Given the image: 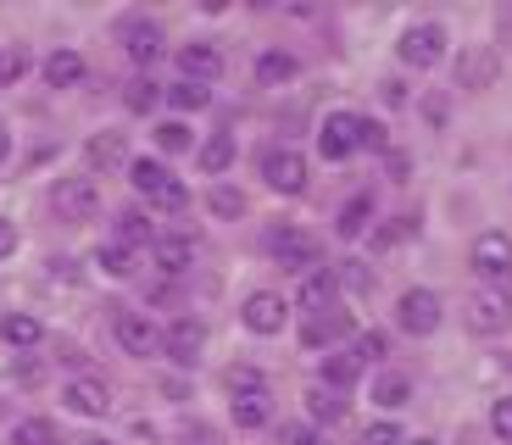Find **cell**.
<instances>
[{"instance_id":"6da1fadb","label":"cell","mask_w":512,"mask_h":445,"mask_svg":"<svg viewBox=\"0 0 512 445\" xmlns=\"http://www.w3.org/2000/svg\"><path fill=\"white\" fill-rule=\"evenodd\" d=\"M128 184L140 195H151V206H162V212H184V206H190V190H184L162 162H151V156H140V162L128 167Z\"/></svg>"},{"instance_id":"7a4b0ae2","label":"cell","mask_w":512,"mask_h":445,"mask_svg":"<svg viewBox=\"0 0 512 445\" xmlns=\"http://www.w3.org/2000/svg\"><path fill=\"white\" fill-rule=\"evenodd\" d=\"M51 206H56L62 223H90V217L101 212V190H95V178H56Z\"/></svg>"},{"instance_id":"3957f363","label":"cell","mask_w":512,"mask_h":445,"mask_svg":"<svg viewBox=\"0 0 512 445\" xmlns=\"http://www.w3.org/2000/svg\"><path fill=\"white\" fill-rule=\"evenodd\" d=\"M268 251H273V262L290 267V273H312V267H318V240L301 234V229H290V223L268 234Z\"/></svg>"},{"instance_id":"277c9868","label":"cell","mask_w":512,"mask_h":445,"mask_svg":"<svg viewBox=\"0 0 512 445\" xmlns=\"http://www.w3.org/2000/svg\"><path fill=\"white\" fill-rule=\"evenodd\" d=\"M396 323L407 334H418V340H423V334H435L440 329V295L435 290H407L396 301Z\"/></svg>"},{"instance_id":"5b68a950","label":"cell","mask_w":512,"mask_h":445,"mask_svg":"<svg viewBox=\"0 0 512 445\" xmlns=\"http://www.w3.org/2000/svg\"><path fill=\"white\" fill-rule=\"evenodd\" d=\"M357 134H362V117L357 112H329L318 128V151L329 156V162H346L351 151H357Z\"/></svg>"},{"instance_id":"8992f818","label":"cell","mask_w":512,"mask_h":445,"mask_svg":"<svg viewBox=\"0 0 512 445\" xmlns=\"http://www.w3.org/2000/svg\"><path fill=\"white\" fill-rule=\"evenodd\" d=\"M446 56V28L440 23H418L401 34V62L407 67H435Z\"/></svg>"},{"instance_id":"52a82bcc","label":"cell","mask_w":512,"mask_h":445,"mask_svg":"<svg viewBox=\"0 0 512 445\" xmlns=\"http://www.w3.org/2000/svg\"><path fill=\"white\" fill-rule=\"evenodd\" d=\"M512 323V301L501 290H474L468 295V329L474 334H501Z\"/></svg>"},{"instance_id":"ba28073f","label":"cell","mask_w":512,"mask_h":445,"mask_svg":"<svg viewBox=\"0 0 512 445\" xmlns=\"http://www.w3.org/2000/svg\"><path fill=\"white\" fill-rule=\"evenodd\" d=\"M262 178H268L279 195L307 190V156H301V151H268V156H262Z\"/></svg>"},{"instance_id":"9c48e42d","label":"cell","mask_w":512,"mask_h":445,"mask_svg":"<svg viewBox=\"0 0 512 445\" xmlns=\"http://www.w3.org/2000/svg\"><path fill=\"white\" fill-rule=\"evenodd\" d=\"M162 351L179 362V368H195L201 362V351H206V323H195V318H179L173 329L162 334Z\"/></svg>"},{"instance_id":"30bf717a","label":"cell","mask_w":512,"mask_h":445,"mask_svg":"<svg viewBox=\"0 0 512 445\" xmlns=\"http://www.w3.org/2000/svg\"><path fill=\"white\" fill-rule=\"evenodd\" d=\"M117 345H123L128 356H156L162 351V329H156L145 312H123V318H117Z\"/></svg>"},{"instance_id":"8fae6325","label":"cell","mask_w":512,"mask_h":445,"mask_svg":"<svg viewBox=\"0 0 512 445\" xmlns=\"http://www.w3.org/2000/svg\"><path fill=\"white\" fill-rule=\"evenodd\" d=\"M468 262H474L479 279H507V273H512V240H507V234H479Z\"/></svg>"},{"instance_id":"7c38bea8","label":"cell","mask_w":512,"mask_h":445,"mask_svg":"<svg viewBox=\"0 0 512 445\" xmlns=\"http://www.w3.org/2000/svg\"><path fill=\"white\" fill-rule=\"evenodd\" d=\"M62 401L78 412V418H106V412H112V390H106L101 379H73L62 390Z\"/></svg>"},{"instance_id":"4fadbf2b","label":"cell","mask_w":512,"mask_h":445,"mask_svg":"<svg viewBox=\"0 0 512 445\" xmlns=\"http://www.w3.org/2000/svg\"><path fill=\"white\" fill-rule=\"evenodd\" d=\"M179 73L190 78V84H212V78L223 73V51L218 45H206V39H195V45L179 51Z\"/></svg>"},{"instance_id":"5bb4252c","label":"cell","mask_w":512,"mask_h":445,"mask_svg":"<svg viewBox=\"0 0 512 445\" xmlns=\"http://www.w3.org/2000/svg\"><path fill=\"white\" fill-rule=\"evenodd\" d=\"M245 329L251 334H279L284 329V295H268V290H256L251 301H245Z\"/></svg>"},{"instance_id":"9a60e30c","label":"cell","mask_w":512,"mask_h":445,"mask_svg":"<svg viewBox=\"0 0 512 445\" xmlns=\"http://www.w3.org/2000/svg\"><path fill=\"white\" fill-rule=\"evenodd\" d=\"M123 51L134 56L140 67H151L156 56H162V28L145 23V17H134V23H123Z\"/></svg>"},{"instance_id":"2e32d148","label":"cell","mask_w":512,"mask_h":445,"mask_svg":"<svg viewBox=\"0 0 512 445\" xmlns=\"http://www.w3.org/2000/svg\"><path fill=\"white\" fill-rule=\"evenodd\" d=\"M340 334H351V312H340V306H329V312H318V318L301 323V345H307V351L340 340Z\"/></svg>"},{"instance_id":"e0dca14e","label":"cell","mask_w":512,"mask_h":445,"mask_svg":"<svg viewBox=\"0 0 512 445\" xmlns=\"http://www.w3.org/2000/svg\"><path fill=\"white\" fill-rule=\"evenodd\" d=\"M84 162H90V173H112V167L128 162V140L123 134H90V145H84Z\"/></svg>"},{"instance_id":"ac0fdd59","label":"cell","mask_w":512,"mask_h":445,"mask_svg":"<svg viewBox=\"0 0 512 445\" xmlns=\"http://www.w3.org/2000/svg\"><path fill=\"white\" fill-rule=\"evenodd\" d=\"M151 256H156V267H162V273H173V279H179L184 267L195 262V240H190V234H162V240L151 245Z\"/></svg>"},{"instance_id":"d6986e66","label":"cell","mask_w":512,"mask_h":445,"mask_svg":"<svg viewBox=\"0 0 512 445\" xmlns=\"http://www.w3.org/2000/svg\"><path fill=\"white\" fill-rule=\"evenodd\" d=\"M295 73H301V62H295L290 51H262V56H256V84L279 89V84H290Z\"/></svg>"},{"instance_id":"ffe728a7","label":"cell","mask_w":512,"mask_h":445,"mask_svg":"<svg viewBox=\"0 0 512 445\" xmlns=\"http://www.w3.org/2000/svg\"><path fill=\"white\" fill-rule=\"evenodd\" d=\"M334 290H340V279H334V273H307V279H301V306H307V318L329 312Z\"/></svg>"},{"instance_id":"44dd1931","label":"cell","mask_w":512,"mask_h":445,"mask_svg":"<svg viewBox=\"0 0 512 445\" xmlns=\"http://www.w3.org/2000/svg\"><path fill=\"white\" fill-rule=\"evenodd\" d=\"M78 78H84V56L78 51H51L45 56V84L51 89H73Z\"/></svg>"},{"instance_id":"7402d4cb","label":"cell","mask_w":512,"mask_h":445,"mask_svg":"<svg viewBox=\"0 0 512 445\" xmlns=\"http://www.w3.org/2000/svg\"><path fill=\"white\" fill-rule=\"evenodd\" d=\"M0 340L17 345V351H23V345H39L45 340V323L28 318V312H6V318H0Z\"/></svg>"},{"instance_id":"603a6c76","label":"cell","mask_w":512,"mask_h":445,"mask_svg":"<svg viewBox=\"0 0 512 445\" xmlns=\"http://www.w3.org/2000/svg\"><path fill=\"white\" fill-rule=\"evenodd\" d=\"M268 418H273V395H268V390L234 395V423H240V429H262Z\"/></svg>"},{"instance_id":"cb8c5ba5","label":"cell","mask_w":512,"mask_h":445,"mask_svg":"<svg viewBox=\"0 0 512 445\" xmlns=\"http://www.w3.org/2000/svg\"><path fill=\"white\" fill-rule=\"evenodd\" d=\"M357 373H362V356H357V351L323 356V384H329V390H346V384H357Z\"/></svg>"},{"instance_id":"d4e9b609","label":"cell","mask_w":512,"mask_h":445,"mask_svg":"<svg viewBox=\"0 0 512 445\" xmlns=\"http://www.w3.org/2000/svg\"><path fill=\"white\" fill-rule=\"evenodd\" d=\"M368 217H373V195H351L346 206H340V240H357V234H368Z\"/></svg>"},{"instance_id":"484cf974","label":"cell","mask_w":512,"mask_h":445,"mask_svg":"<svg viewBox=\"0 0 512 445\" xmlns=\"http://www.w3.org/2000/svg\"><path fill=\"white\" fill-rule=\"evenodd\" d=\"M496 78V51H468L462 56V89H485Z\"/></svg>"},{"instance_id":"4316f807","label":"cell","mask_w":512,"mask_h":445,"mask_svg":"<svg viewBox=\"0 0 512 445\" xmlns=\"http://www.w3.org/2000/svg\"><path fill=\"white\" fill-rule=\"evenodd\" d=\"M373 401H379L384 412L407 407V401H412V384H407V373H384V379L373 384Z\"/></svg>"},{"instance_id":"83f0119b","label":"cell","mask_w":512,"mask_h":445,"mask_svg":"<svg viewBox=\"0 0 512 445\" xmlns=\"http://www.w3.org/2000/svg\"><path fill=\"white\" fill-rule=\"evenodd\" d=\"M307 412L318 423H340V418H346V401H340L329 384H318V390H307Z\"/></svg>"},{"instance_id":"f1b7e54d","label":"cell","mask_w":512,"mask_h":445,"mask_svg":"<svg viewBox=\"0 0 512 445\" xmlns=\"http://www.w3.org/2000/svg\"><path fill=\"white\" fill-rule=\"evenodd\" d=\"M201 167H206L212 178L229 173V167H234V140H229V134H212V140L201 145Z\"/></svg>"},{"instance_id":"f546056e","label":"cell","mask_w":512,"mask_h":445,"mask_svg":"<svg viewBox=\"0 0 512 445\" xmlns=\"http://www.w3.org/2000/svg\"><path fill=\"white\" fill-rule=\"evenodd\" d=\"M117 240H123V251H128V245H156L151 217H145V212H123V217H117Z\"/></svg>"},{"instance_id":"4dcf8cb0","label":"cell","mask_w":512,"mask_h":445,"mask_svg":"<svg viewBox=\"0 0 512 445\" xmlns=\"http://www.w3.org/2000/svg\"><path fill=\"white\" fill-rule=\"evenodd\" d=\"M167 101L179 106V112H201V106L212 101V89H206V84H190V78H179V84L167 89Z\"/></svg>"},{"instance_id":"1f68e13d","label":"cell","mask_w":512,"mask_h":445,"mask_svg":"<svg viewBox=\"0 0 512 445\" xmlns=\"http://www.w3.org/2000/svg\"><path fill=\"white\" fill-rule=\"evenodd\" d=\"M95 267H101L106 279H128V273H134V256H128L123 245H101V251H95Z\"/></svg>"},{"instance_id":"d6a6232c","label":"cell","mask_w":512,"mask_h":445,"mask_svg":"<svg viewBox=\"0 0 512 445\" xmlns=\"http://www.w3.org/2000/svg\"><path fill=\"white\" fill-rule=\"evenodd\" d=\"M156 101H162V89H156L151 78H134V84L123 89V106H128V112H151Z\"/></svg>"},{"instance_id":"836d02e7","label":"cell","mask_w":512,"mask_h":445,"mask_svg":"<svg viewBox=\"0 0 512 445\" xmlns=\"http://www.w3.org/2000/svg\"><path fill=\"white\" fill-rule=\"evenodd\" d=\"M12 445H56V429L45 418H23L17 434H12Z\"/></svg>"},{"instance_id":"e575fe53","label":"cell","mask_w":512,"mask_h":445,"mask_svg":"<svg viewBox=\"0 0 512 445\" xmlns=\"http://www.w3.org/2000/svg\"><path fill=\"white\" fill-rule=\"evenodd\" d=\"M206 206H212L218 217H240V212H245V195L234 190V184H218V190L206 195Z\"/></svg>"},{"instance_id":"d590c367","label":"cell","mask_w":512,"mask_h":445,"mask_svg":"<svg viewBox=\"0 0 512 445\" xmlns=\"http://www.w3.org/2000/svg\"><path fill=\"white\" fill-rule=\"evenodd\" d=\"M156 145H162V151L167 156H179V151H190V128H184V123H162V128H156Z\"/></svg>"},{"instance_id":"8d00e7d4","label":"cell","mask_w":512,"mask_h":445,"mask_svg":"<svg viewBox=\"0 0 512 445\" xmlns=\"http://www.w3.org/2000/svg\"><path fill=\"white\" fill-rule=\"evenodd\" d=\"M223 384H229L234 395H256V390H268V379H262L256 368H229V373H223Z\"/></svg>"},{"instance_id":"74e56055","label":"cell","mask_w":512,"mask_h":445,"mask_svg":"<svg viewBox=\"0 0 512 445\" xmlns=\"http://www.w3.org/2000/svg\"><path fill=\"white\" fill-rule=\"evenodd\" d=\"M490 429H496L501 445H512V395H501L496 407H490Z\"/></svg>"},{"instance_id":"f35d334b","label":"cell","mask_w":512,"mask_h":445,"mask_svg":"<svg viewBox=\"0 0 512 445\" xmlns=\"http://www.w3.org/2000/svg\"><path fill=\"white\" fill-rule=\"evenodd\" d=\"M334 279L346 284V290H357V295H368V290H373V273H368L362 262H346L340 273H334Z\"/></svg>"},{"instance_id":"ab89813d","label":"cell","mask_w":512,"mask_h":445,"mask_svg":"<svg viewBox=\"0 0 512 445\" xmlns=\"http://www.w3.org/2000/svg\"><path fill=\"white\" fill-rule=\"evenodd\" d=\"M357 445H407V440H401V429H396V423H368Z\"/></svg>"},{"instance_id":"60d3db41","label":"cell","mask_w":512,"mask_h":445,"mask_svg":"<svg viewBox=\"0 0 512 445\" xmlns=\"http://www.w3.org/2000/svg\"><path fill=\"white\" fill-rule=\"evenodd\" d=\"M412 229H418V223H412V217H396V223H390V229H379V234H373V245H379V251H390V245H401V240H407Z\"/></svg>"},{"instance_id":"b9f144b4","label":"cell","mask_w":512,"mask_h":445,"mask_svg":"<svg viewBox=\"0 0 512 445\" xmlns=\"http://www.w3.org/2000/svg\"><path fill=\"white\" fill-rule=\"evenodd\" d=\"M28 73V56L23 51H0V84H17Z\"/></svg>"},{"instance_id":"7bdbcfd3","label":"cell","mask_w":512,"mask_h":445,"mask_svg":"<svg viewBox=\"0 0 512 445\" xmlns=\"http://www.w3.org/2000/svg\"><path fill=\"white\" fill-rule=\"evenodd\" d=\"M179 440L184 445H218V429H212V423H184Z\"/></svg>"},{"instance_id":"ee69618b","label":"cell","mask_w":512,"mask_h":445,"mask_svg":"<svg viewBox=\"0 0 512 445\" xmlns=\"http://www.w3.org/2000/svg\"><path fill=\"white\" fill-rule=\"evenodd\" d=\"M384 351H390V340H384V334H362V340H357V356H362V362H379Z\"/></svg>"},{"instance_id":"f6af8a7d","label":"cell","mask_w":512,"mask_h":445,"mask_svg":"<svg viewBox=\"0 0 512 445\" xmlns=\"http://www.w3.org/2000/svg\"><path fill=\"white\" fill-rule=\"evenodd\" d=\"M357 145H368V151H384V123H368V117H362V134H357Z\"/></svg>"},{"instance_id":"bcb514c9","label":"cell","mask_w":512,"mask_h":445,"mask_svg":"<svg viewBox=\"0 0 512 445\" xmlns=\"http://www.w3.org/2000/svg\"><path fill=\"white\" fill-rule=\"evenodd\" d=\"M12 251H17V223H6V217H0V262H6Z\"/></svg>"},{"instance_id":"7dc6e473","label":"cell","mask_w":512,"mask_h":445,"mask_svg":"<svg viewBox=\"0 0 512 445\" xmlns=\"http://www.w3.org/2000/svg\"><path fill=\"white\" fill-rule=\"evenodd\" d=\"M284 445H312V429H301V423H290V429H284Z\"/></svg>"},{"instance_id":"c3c4849f","label":"cell","mask_w":512,"mask_h":445,"mask_svg":"<svg viewBox=\"0 0 512 445\" xmlns=\"http://www.w3.org/2000/svg\"><path fill=\"white\" fill-rule=\"evenodd\" d=\"M384 101L401 106V101H407V84H401V78H390V84H384Z\"/></svg>"},{"instance_id":"681fc988","label":"cell","mask_w":512,"mask_h":445,"mask_svg":"<svg viewBox=\"0 0 512 445\" xmlns=\"http://www.w3.org/2000/svg\"><path fill=\"white\" fill-rule=\"evenodd\" d=\"M6 156H12V134H6V128H0V162H6Z\"/></svg>"},{"instance_id":"f907efd6","label":"cell","mask_w":512,"mask_h":445,"mask_svg":"<svg viewBox=\"0 0 512 445\" xmlns=\"http://www.w3.org/2000/svg\"><path fill=\"white\" fill-rule=\"evenodd\" d=\"M84 445H106V440H84Z\"/></svg>"},{"instance_id":"816d5d0a","label":"cell","mask_w":512,"mask_h":445,"mask_svg":"<svg viewBox=\"0 0 512 445\" xmlns=\"http://www.w3.org/2000/svg\"><path fill=\"white\" fill-rule=\"evenodd\" d=\"M407 445H429V440H407Z\"/></svg>"}]
</instances>
